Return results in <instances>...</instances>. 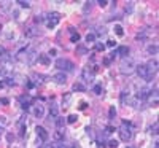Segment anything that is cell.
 Instances as JSON below:
<instances>
[{"label":"cell","instance_id":"83f0119b","mask_svg":"<svg viewBox=\"0 0 159 148\" xmlns=\"http://www.w3.org/2000/svg\"><path fill=\"white\" fill-rule=\"evenodd\" d=\"M84 89H86V88H84L81 83H75V85H73V91H84Z\"/></svg>","mask_w":159,"mask_h":148},{"label":"cell","instance_id":"30bf717a","mask_svg":"<svg viewBox=\"0 0 159 148\" xmlns=\"http://www.w3.org/2000/svg\"><path fill=\"white\" fill-rule=\"evenodd\" d=\"M38 59V54L34 51V49H30L29 53H25V61H27V64L29 65H32V64H35V61Z\"/></svg>","mask_w":159,"mask_h":148},{"label":"cell","instance_id":"ee69618b","mask_svg":"<svg viewBox=\"0 0 159 148\" xmlns=\"http://www.w3.org/2000/svg\"><path fill=\"white\" fill-rule=\"evenodd\" d=\"M5 86V83H2V81H0V88H3Z\"/></svg>","mask_w":159,"mask_h":148},{"label":"cell","instance_id":"74e56055","mask_svg":"<svg viewBox=\"0 0 159 148\" xmlns=\"http://www.w3.org/2000/svg\"><path fill=\"white\" fill-rule=\"evenodd\" d=\"M43 148H57V143H46Z\"/></svg>","mask_w":159,"mask_h":148},{"label":"cell","instance_id":"4dcf8cb0","mask_svg":"<svg viewBox=\"0 0 159 148\" xmlns=\"http://www.w3.org/2000/svg\"><path fill=\"white\" fill-rule=\"evenodd\" d=\"M8 124V119L5 116H0V126H7Z\"/></svg>","mask_w":159,"mask_h":148},{"label":"cell","instance_id":"7bdbcfd3","mask_svg":"<svg viewBox=\"0 0 159 148\" xmlns=\"http://www.w3.org/2000/svg\"><path fill=\"white\" fill-rule=\"evenodd\" d=\"M111 132H113V127H110V126L105 129V134H111Z\"/></svg>","mask_w":159,"mask_h":148},{"label":"cell","instance_id":"836d02e7","mask_svg":"<svg viewBox=\"0 0 159 148\" xmlns=\"http://www.w3.org/2000/svg\"><path fill=\"white\" fill-rule=\"evenodd\" d=\"M5 85H8V86H15L16 83H15V81H13V80H11V78H7V81H5Z\"/></svg>","mask_w":159,"mask_h":148},{"label":"cell","instance_id":"3957f363","mask_svg":"<svg viewBox=\"0 0 159 148\" xmlns=\"http://www.w3.org/2000/svg\"><path fill=\"white\" fill-rule=\"evenodd\" d=\"M56 67L59 70H62V72H72L75 69V64L72 61H69V59H65V58H61V59L56 61Z\"/></svg>","mask_w":159,"mask_h":148},{"label":"cell","instance_id":"7402d4cb","mask_svg":"<svg viewBox=\"0 0 159 148\" xmlns=\"http://www.w3.org/2000/svg\"><path fill=\"white\" fill-rule=\"evenodd\" d=\"M115 34H116L118 37H123V35H124V30H123V27H121L119 24L115 25Z\"/></svg>","mask_w":159,"mask_h":148},{"label":"cell","instance_id":"8992f818","mask_svg":"<svg viewBox=\"0 0 159 148\" xmlns=\"http://www.w3.org/2000/svg\"><path fill=\"white\" fill-rule=\"evenodd\" d=\"M51 80H52L54 83H57V85H65V83H67V75H65L64 72H59V73L52 75Z\"/></svg>","mask_w":159,"mask_h":148},{"label":"cell","instance_id":"6da1fadb","mask_svg":"<svg viewBox=\"0 0 159 148\" xmlns=\"http://www.w3.org/2000/svg\"><path fill=\"white\" fill-rule=\"evenodd\" d=\"M119 139H121L123 142H129L132 139V126L127 123V121H123L121 127H119Z\"/></svg>","mask_w":159,"mask_h":148},{"label":"cell","instance_id":"603a6c76","mask_svg":"<svg viewBox=\"0 0 159 148\" xmlns=\"http://www.w3.org/2000/svg\"><path fill=\"white\" fill-rule=\"evenodd\" d=\"M147 53H148V54H156V53H157V46L156 45H150L148 48H147Z\"/></svg>","mask_w":159,"mask_h":148},{"label":"cell","instance_id":"d6a6232c","mask_svg":"<svg viewBox=\"0 0 159 148\" xmlns=\"http://www.w3.org/2000/svg\"><path fill=\"white\" fill-rule=\"evenodd\" d=\"M108 146H110V148H116V146H118V142H116V140H110V142H108Z\"/></svg>","mask_w":159,"mask_h":148},{"label":"cell","instance_id":"5b68a950","mask_svg":"<svg viewBox=\"0 0 159 148\" xmlns=\"http://www.w3.org/2000/svg\"><path fill=\"white\" fill-rule=\"evenodd\" d=\"M135 70H137V73H139V76L140 78H143L145 81H151V76H150V72H148V69H147V64H140V65H135Z\"/></svg>","mask_w":159,"mask_h":148},{"label":"cell","instance_id":"7a4b0ae2","mask_svg":"<svg viewBox=\"0 0 159 148\" xmlns=\"http://www.w3.org/2000/svg\"><path fill=\"white\" fill-rule=\"evenodd\" d=\"M134 70H135V62H134V59H130V58L124 59L121 62V65H119V72H121L123 75H130Z\"/></svg>","mask_w":159,"mask_h":148},{"label":"cell","instance_id":"44dd1931","mask_svg":"<svg viewBox=\"0 0 159 148\" xmlns=\"http://www.w3.org/2000/svg\"><path fill=\"white\" fill-rule=\"evenodd\" d=\"M38 61L42 62V64H45V65H48L51 61H49V58H48V54H42V56H38Z\"/></svg>","mask_w":159,"mask_h":148},{"label":"cell","instance_id":"7c38bea8","mask_svg":"<svg viewBox=\"0 0 159 148\" xmlns=\"http://www.w3.org/2000/svg\"><path fill=\"white\" fill-rule=\"evenodd\" d=\"M34 115H35L37 118H43V116H45V107H43L42 104L35 105V107H34Z\"/></svg>","mask_w":159,"mask_h":148},{"label":"cell","instance_id":"d6986e66","mask_svg":"<svg viewBox=\"0 0 159 148\" xmlns=\"http://www.w3.org/2000/svg\"><path fill=\"white\" fill-rule=\"evenodd\" d=\"M115 54H116V53H111L110 56H105V58H103V61H102V64H103V65H110V64H111V61L115 59Z\"/></svg>","mask_w":159,"mask_h":148},{"label":"cell","instance_id":"8fae6325","mask_svg":"<svg viewBox=\"0 0 159 148\" xmlns=\"http://www.w3.org/2000/svg\"><path fill=\"white\" fill-rule=\"evenodd\" d=\"M150 94H151V91H150L148 88H142V89L139 91V94H137V99H139V100H145V99L150 97Z\"/></svg>","mask_w":159,"mask_h":148},{"label":"cell","instance_id":"e0dca14e","mask_svg":"<svg viewBox=\"0 0 159 148\" xmlns=\"http://www.w3.org/2000/svg\"><path fill=\"white\" fill-rule=\"evenodd\" d=\"M116 54L124 56V58H126V56L129 54V48H127V46H119V48H118V51H116Z\"/></svg>","mask_w":159,"mask_h":148},{"label":"cell","instance_id":"ffe728a7","mask_svg":"<svg viewBox=\"0 0 159 148\" xmlns=\"http://www.w3.org/2000/svg\"><path fill=\"white\" fill-rule=\"evenodd\" d=\"M56 126H57V129H62V127L65 126V119L61 118V116H57V118H56Z\"/></svg>","mask_w":159,"mask_h":148},{"label":"cell","instance_id":"b9f144b4","mask_svg":"<svg viewBox=\"0 0 159 148\" xmlns=\"http://www.w3.org/2000/svg\"><path fill=\"white\" fill-rule=\"evenodd\" d=\"M80 109L84 110V109H86V102H80Z\"/></svg>","mask_w":159,"mask_h":148},{"label":"cell","instance_id":"ab89813d","mask_svg":"<svg viewBox=\"0 0 159 148\" xmlns=\"http://www.w3.org/2000/svg\"><path fill=\"white\" fill-rule=\"evenodd\" d=\"M115 45H116V42H113V40H110V42L107 43V46H110V48H113Z\"/></svg>","mask_w":159,"mask_h":148},{"label":"cell","instance_id":"f546056e","mask_svg":"<svg viewBox=\"0 0 159 148\" xmlns=\"http://www.w3.org/2000/svg\"><path fill=\"white\" fill-rule=\"evenodd\" d=\"M18 3H19L22 8H29V7H30V3H29V2H24V0H19Z\"/></svg>","mask_w":159,"mask_h":148},{"label":"cell","instance_id":"d590c367","mask_svg":"<svg viewBox=\"0 0 159 148\" xmlns=\"http://www.w3.org/2000/svg\"><path fill=\"white\" fill-rule=\"evenodd\" d=\"M115 116H116V109L111 107V109H110V118H115Z\"/></svg>","mask_w":159,"mask_h":148},{"label":"cell","instance_id":"52a82bcc","mask_svg":"<svg viewBox=\"0 0 159 148\" xmlns=\"http://www.w3.org/2000/svg\"><path fill=\"white\" fill-rule=\"evenodd\" d=\"M37 136H38V140L40 142H46L48 140V132H46V129L43 127V126H37Z\"/></svg>","mask_w":159,"mask_h":148},{"label":"cell","instance_id":"e575fe53","mask_svg":"<svg viewBox=\"0 0 159 148\" xmlns=\"http://www.w3.org/2000/svg\"><path fill=\"white\" fill-rule=\"evenodd\" d=\"M7 140H8V143H11L15 140V136H13V134H7Z\"/></svg>","mask_w":159,"mask_h":148},{"label":"cell","instance_id":"9a60e30c","mask_svg":"<svg viewBox=\"0 0 159 148\" xmlns=\"http://www.w3.org/2000/svg\"><path fill=\"white\" fill-rule=\"evenodd\" d=\"M57 116H59V107L52 104L51 109H49V118H54V119H56Z\"/></svg>","mask_w":159,"mask_h":148},{"label":"cell","instance_id":"8d00e7d4","mask_svg":"<svg viewBox=\"0 0 159 148\" xmlns=\"http://www.w3.org/2000/svg\"><path fill=\"white\" fill-rule=\"evenodd\" d=\"M96 49H97V51H103V49H105V45H102V43H97V45H96Z\"/></svg>","mask_w":159,"mask_h":148},{"label":"cell","instance_id":"2e32d148","mask_svg":"<svg viewBox=\"0 0 159 148\" xmlns=\"http://www.w3.org/2000/svg\"><path fill=\"white\" fill-rule=\"evenodd\" d=\"M54 140H56V143H59V142L64 140V131H62V129H57V131L54 132Z\"/></svg>","mask_w":159,"mask_h":148},{"label":"cell","instance_id":"ba28073f","mask_svg":"<svg viewBox=\"0 0 159 148\" xmlns=\"http://www.w3.org/2000/svg\"><path fill=\"white\" fill-rule=\"evenodd\" d=\"M147 69H148V72H150V76L153 78V76L156 75V72H157V61H156V59H151V61L147 64Z\"/></svg>","mask_w":159,"mask_h":148},{"label":"cell","instance_id":"f6af8a7d","mask_svg":"<svg viewBox=\"0 0 159 148\" xmlns=\"http://www.w3.org/2000/svg\"><path fill=\"white\" fill-rule=\"evenodd\" d=\"M70 148H76V146H75V145H70Z\"/></svg>","mask_w":159,"mask_h":148},{"label":"cell","instance_id":"cb8c5ba5","mask_svg":"<svg viewBox=\"0 0 159 148\" xmlns=\"http://www.w3.org/2000/svg\"><path fill=\"white\" fill-rule=\"evenodd\" d=\"M76 53H78V54H88V48L78 45V46H76Z\"/></svg>","mask_w":159,"mask_h":148},{"label":"cell","instance_id":"f35d334b","mask_svg":"<svg viewBox=\"0 0 159 148\" xmlns=\"http://www.w3.org/2000/svg\"><path fill=\"white\" fill-rule=\"evenodd\" d=\"M43 19H45L43 16H35V19H34V21H35V22H42Z\"/></svg>","mask_w":159,"mask_h":148},{"label":"cell","instance_id":"484cf974","mask_svg":"<svg viewBox=\"0 0 159 148\" xmlns=\"http://www.w3.org/2000/svg\"><path fill=\"white\" fill-rule=\"evenodd\" d=\"M92 91H94V94H97V96H100V94H102V85H96L94 88H92Z\"/></svg>","mask_w":159,"mask_h":148},{"label":"cell","instance_id":"9c48e42d","mask_svg":"<svg viewBox=\"0 0 159 148\" xmlns=\"http://www.w3.org/2000/svg\"><path fill=\"white\" fill-rule=\"evenodd\" d=\"M81 76H83L84 81L91 83L92 80H94V70H89L88 67H86V69H83V72H81Z\"/></svg>","mask_w":159,"mask_h":148},{"label":"cell","instance_id":"277c9868","mask_svg":"<svg viewBox=\"0 0 159 148\" xmlns=\"http://www.w3.org/2000/svg\"><path fill=\"white\" fill-rule=\"evenodd\" d=\"M59 21H61V15H59V13H56V11L49 13V15L46 16V25H48V29H54L56 25L59 24Z\"/></svg>","mask_w":159,"mask_h":148},{"label":"cell","instance_id":"5bb4252c","mask_svg":"<svg viewBox=\"0 0 159 148\" xmlns=\"http://www.w3.org/2000/svg\"><path fill=\"white\" fill-rule=\"evenodd\" d=\"M25 127H27V123H25L24 119H19V121H18V129H19V136H21V137H24Z\"/></svg>","mask_w":159,"mask_h":148},{"label":"cell","instance_id":"f1b7e54d","mask_svg":"<svg viewBox=\"0 0 159 148\" xmlns=\"http://www.w3.org/2000/svg\"><path fill=\"white\" fill-rule=\"evenodd\" d=\"M78 40H80V34H75V32H72V37H70V42L76 43Z\"/></svg>","mask_w":159,"mask_h":148},{"label":"cell","instance_id":"4fadbf2b","mask_svg":"<svg viewBox=\"0 0 159 148\" xmlns=\"http://www.w3.org/2000/svg\"><path fill=\"white\" fill-rule=\"evenodd\" d=\"M19 100L22 102V109H24V110H27V109H29V105H30V102H32V97H30V96H21Z\"/></svg>","mask_w":159,"mask_h":148},{"label":"cell","instance_id":"ac0fdd59","mask_svg":"<svg viewBox=\"0 0 159 148\" xmlns=\"http://www.w3.org/2000/svg\"><path fill=\"white\" fill-rule=\"evenodd\" d=\"M10 56H8V51L3 48V46H0V61H8Z\"/></svg>","mask_w":159,"mask_h":148},{"label":"cell","instance_id":"1f68e13d","mask_svg":"<svg viewBox=\"0 0 159 148\" xmlns=\"http://www.w3.org/2000/svg\"><path fill=\"white\" fill-rule=\"evenodd\" d=\"M97 3H99V7H102V8H105V7L108 5V2H107V0H99Z\"/></svg>","mask_w":159,"mask_h":148},{"label":"cell","instance_id":"60d3db41","mask_svg":"<svg viewBox=\"0 0 159 148\" xmlns=\"http://www.w3.org/2000/svg\"><path fill=\"white\" fill-rule=\"evenodd\" d=\"M56 53H57V51H56L54 48H52V49H49V56H56Z\"/></svg>","mask_w":159,"mask_h":148},{"label":"cell","instance_id":"4316f807","mask_svg":"<svg viewBox=\"0 0 159 148\" xmlns=\"http://www.w3.org/2000/svg\"><path fill=\"white\" fill-rule=\"evenodd\" d=\"M76 121V115H69L67 116V119H65V123H70V124H73Z\"/></svg>","mask_w":159,"mask_h":148},{"label":"cell","instance_id":"d4e9b609","mask_svg":"<svg viewBox=\"0 0 159 148\" xmlns=\"http://www.w3.org/2000/svg\"><path fill=\"white\" fill-rule=\"evenodd\" d=\"M86 42H88V43H94V42H96V34H92V32L88 34V35H86Z\"/></svg>","mask_w":159,"mask_h":148}]
</instances>
